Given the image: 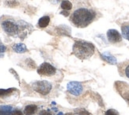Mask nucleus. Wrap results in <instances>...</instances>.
<instances>
[{
	"label": "nucleus",
	"instance_id": "1",
	"mask_svg": "<svg viewBox=\"0 0 129 115\" xmlns=\"http://www.w3.org/2000/svg\"><path fill=\"white\" fill-rule=\"evenodd\" d=\"M2 27L5 33L9 36L18 37L22 40L25 39L33 30L32 26L27 22L22 20L15 21L11 18L2 21Z\"/></svg>",
	"mask_w": 129,
	"mask_h": 115
},
{
	"label": "nucleus",
	"instance_id": "2",
	"mask_svg": "<svg viewBox=\"0 0 129 115\" xmlns=\"http://www.w3.org/2000/svg\"><path fill=\"white\" fill-rule=\"evenodd\" d=\"M96 14L93 10L79 8L75 10L71 16V21L78 28H84L89 26L95 18Z\"/></svg>",
	"mask_w": 129,
	"mask_h": 115
},
{
	"label": "nucleus",
	"instance_id": "3",
	"mask_svg": "<svg viewBox=\"0 0 129 115\" xmlns=\"http://www.w3.org/2000/svg\"><path fill=\"white\" fill-rule=\"evenodd\" d=\"M94 45L92 43L82 40H77L73 45V53L81 60L90 58L94 53Z\"/></svg>",
	"mask_w": 129,
	"mask_h": 115
},
{
	"label": "nucleus",
	"instance_id": "4",
	"mask_svg": "<svg viewBox=\"0 0 129 115\" xmlns=\"http://www.w3.org/2000/svg\"><path fill=\"white\" fill-rule=\"evenodd\" d=\"M52 86L48 81L42 80V81H37L33 83V88L35 91L40 93L41 95H46L52 90Z\"/></svg>",
	"mask_w": 129,
	"mask_h": 115
},
{
	"label": "nucleus",
	"instance_id": "5",
	"mask_svg": "<svg viewBox=\"0 0 129 115\" xmlns=\"http://www.w3.org/2000/svg\"><path fill=\"white\" fill-rule=\"evenodd\" d=\"M56 69H55L52 64L48 63H43L41 66L37 69V73L41 76H51L55 75Z\"/></svg>",
	"mask_w": 129,
	"mask_h": 115
},
{
	"label": "nucleus",
	"instance_id": "6",
	"mask_svg": "<svg viewBox=\"0 0 129 115\" xmlns=\"http://www.w3.org/2000/svg\"><path fill=\"white\" fill-rule=\"evenodd\" d=\"M67 88L69 93H71L72 95H75V96H79L82 93V90H83V87L82 83L76 82V81L68 83L67 85Z\"/></svg>",
	"mask_w": 129,
	"mask_h": 115
},
{
	"label": "nucleus",
	"instance_id": "7",
	"mask_svg": "<svg viewBox=\"0 0 129 115\" xmlns=\"http://www.w3.org/2000/svg\"><path fill=\"white\" fill-rule=\"evenodd\" d=\"M116 87L121 96L129 103V86L125 83L116 82Z\"/></svg>",
	"mask_w": 129,
	"mask_h": 115
},
{
	"label": "nucleus",
	"instance_id": "8",
	"mask_svg": "<svg viewBox=\"0 0 129 115\" xmlns=\"http://www.w3.org/2000/svg\"><path fill=\"white\" fill-rule=\"evenodd\" d=\"M107 37L109 41L111 43H118L121 41L122 37L120 35V33L116 30H109L107 32Z\"/></svg>",
	"mask_w": 129,
	"mask_h": 115
},
{
	"label": "nucleus",
	"instance_id": "9",
	"mask_svg": "<svg viewBox=\"0 0 129 115\" xmlns=\"http://www.w3.org/2000/svg\"><path fill=\"white\" fill-rule=\"evenodd\" d=\"M102 59L105 60L106 62L109 63L111 64H116V59L113 56H112L109 53H107V52H105V53H103L102 54Z\"/></svg>",
	"mask_w": 129,
	"mask_h": 115
},
{
	"label": "nucleus",
	"instance_id": "10",
	"mask_svg": "<svg viewBox=\"0 0 129 115\" xmlns=\"http://www.w3.org/2000/svg\"><path fill=\"white\" fill-rule=\"evenodd\" d=\"M13 50L17 53H24L27 51V48L26 46L24 44L21 43H18V44H14L12 46Z\"/></svg>",
	"mask_w": 129,
	"mask_h": 115
},
{
	"label": "nucleus",
	"instance_id": "11",
	"mask_svg": "<svg viewBox=\"0 0 129 115\" xmlns=\"http://www.w3.org/2000/svg\"><path fill=\"white\" fill-rule=\"evenodd\" d=\"M37 110V106L36 105H33V104H31V105H28L25 107L24 109V114L25 115H33Z\"/></svg>",
	"mask_w": 129,
	"mask_h": 115
},
{
	"label": "nucleus",
	"instance_id": "12",
	"mask_svg": "<svg viewBox=\"0 0 129 115\" xmlns=\"http://www.w3.org/2000/svg\"><path fill=\"white\" fill-rule=\"evenodd\" d=\"M14 110L11 106H0V115H10Z\"/></svg>",
	"mask_w": 129,
	"mask_h": 115
},
{
	"label": "nucleus",
	"instance_id": "13",
	"mask_svg": "<svg viewBox=\"0 0 129 115\" xmlns=\"http://www.w3.org/2000/svg\"><path fill=\"white\" fill-rule=\"evenodd\" d=\"M50 22V18L48 16H44L39 19L38 21V26L41 28H45L48 26Z\"/></svg>",
	"mask_w": 129,
	"mask_h": 115
},
{
	"label": "nucleus",
	"instance_id": "14",
	"mask_svg": "<svg viewBox=\"0 0 129 115\" xmlns=\"http://www.w3.org/2000/svg\"><path fill=\"white\" fill-rule=\"evenodd\" d=\"M60 7L64 10H70L72 9V4L68 0H63L60 4Z\"/></svg>",
	"mask_w": 129,
	"mask_h": 115
},
{
	"label": "nucleus",
	"instance_id": "15",
	"mask_svg": "<svg viewBox=\"0 0 129 115\" xmlns=\"http://www.w3.org/2000/svg\"><path fill=\"white\" fill-rule=\"evenodd\" d=\"M121 30H122L123 37L129 41V26L128 25H124L121 28Z\"/></svg>",
	"mask_w": 129,
	"mask_h": 115
},
{
	"label": "nucleus",
	"instance_id": "16",
	"mask_svg": "<svg viewBox=\"0 0 129 115\" xmlns=\"http://www.w3.org/2000/svg\"><path fill=\"white\" fill-rule=\"evenodd\" d=\"M14 88H10V89H0V97L1 96H6L12 93L14 91Z\"/></svg>",
	"mask_w": 129,
	"mask_h": 115
},
{
	"label": "nucleus",
	"instance_id": "17",
	"mask_svg": "<svg viewBox=\"0 0 129 115\" xmlns=\"http://www.w3.org/2000/svg\"><path fill=\"white\" fill-rule=\"evenodd\" d=\"M6 49H7L6 46L3 44V42L1 41H0V58L3 57L4 53H5V52H6Z\"/></svg>",
	"mask_w": 129,
	"mask_h": 115
},
{
	"label": "nucleus",
	"instance_id": "18",
	"mask_svg": "<svg viewBox=\"0 0 129 115\" xmlns=\"http://www.w3.org/2000/svg\"><path fill=\"white\" fill-rule=\"evenodd\" d=\"M75 112L79 115H91L89 113H88L86 110L84 109H78V110H75Z\"/></svg>",
	"mask_w": 129,
	"mask_h": 115
},
{
	"label": "nucleus",
	"instance_id": "19",
	"mask_svg": "<svg viewBox=\"0 0 129 115\" xmlns=\"http://www.w3.org/2000/svg\"><path fill=\"white\" fill-rule=\"evenodd\" d=\"M105 115H119V113L114 109H110V110H108L105 112Z\"/></svg>",
	"mask_w": 129,
	"mask_h": 115
},
{
	"label": "nucleus",
	"instance_id": "20",
	"mask_svg": "<svg viewBox=\"0 0 129 115\" xmlns=\"http://www.w3.org/2000/svg\"><path fill=\"white\" fill-rule=\"evenodd\" d=\"M7 4L10 7H15V6L18 5V3L16 2V0H7Z\"/></svg>",
	"mask_w": 129,
	"mask_h": 115
},
{
	"label": "nucleus",
	"instance_id": "21",
	"mask_svg": "<svg viewBox=\"0 0 129 115\" xmlns=\"http://www.w3.org/2000/svg\"><path fill=\"white\" fill-rule=\"evenodd\" d=\"M38 115H53L51 112L49 110H41L39 112Z\"/></svg>",
	"mask_w": 129,
	"mask_h": 115
},
{
	"label": "nucleus",
	"instance_id": "22",
	"mask_svg": "<svg viewBox=\"0 0 129 115\" xmlns=\"http://www.w3.org/2000/svg\"><path fill=\"white\" fill-rule=\"evenodd\" d=\"M10 115H25L24 113H22L21 110H14L12 111V113H10Z\"/></svg>",
	"mask_w": 129,
	"mask_h": 115
},
{
	"label": "nucleus",
	"instance_id": "23",
	"mask_svg": "<svg viewBox=\"0 0 129 115\" xmlns=\"http://www.w3.org/2000/svg\"><path fill=\"white\" fill-rule=\"evenodd\" d=\"M125 75H126V76L129 79V65H127V67L125 68Z\"/></svg>",
	"mask_w": 129,
	"mask_h": 115
},
{
	"label": "nucleus",
	"instance_id": "24",
	"mask_svg": "<svg viewBox=\"0 0 129 115\" xmlns=\"http://www.w3.org/2000/svg\"><path fill=\"white\" fill-rule=\"evenodd\" d=\"M61 14H63L64 16H68L69 15V13L67 12V10H64V11H62V12L60 13Z\"/></svg>",
	"mask_w": 129,
	"mask_h": 115
},
{
	"label": "nucleus",
	"instance_id": "25",
	"mask_svg": "<svg viewBox=\"0 0 129 115\" xmlns=\"http://www.w3.org/2000/svg\"><path fill=\"white\" fill-rule=\"evenodd\" d=\"M64 115H73V113H66Z\"/></svg>",
	"mask_w": 129,
	"mask_h": 115
}]
</instances>
